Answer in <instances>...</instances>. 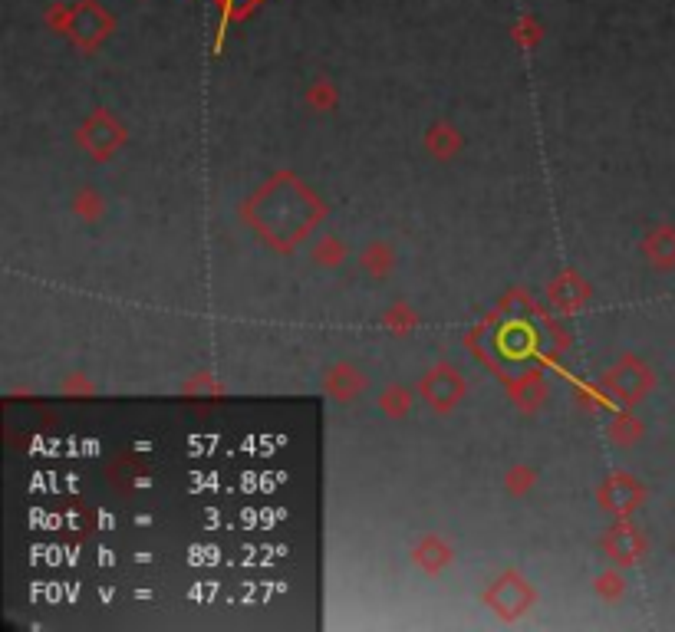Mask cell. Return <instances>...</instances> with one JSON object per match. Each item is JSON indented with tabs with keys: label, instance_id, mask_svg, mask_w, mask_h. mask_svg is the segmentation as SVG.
<instances>
[{
	"label": "cell",
	"instance_id": "obj_1",
	"mask_svg": "<svg viewBox=\"0 0 675 632\" xmlns=\"http://www.w3.org/2000/svg\"><path fill=\"white\" fill-rule=\"evenodd\" d=\"M221 4H228L231 10H244V7H251L254 0H221Z\"/></svg>",
	"mask_w": 675,
	"mask_h": 632
}]
</instances>
